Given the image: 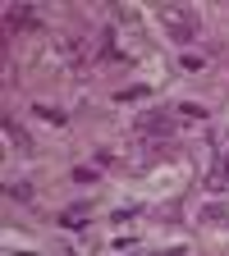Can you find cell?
<instances>
[{
	"label": "cell",
	"instance_id": "cell-1",
	"mask_svg": "<svg viewBox=\"0 0 229 256\" xmlns=\"http://www.w3.org/2000/svg\"><path fill=\"white\" fill-rule=\"evenodd\" d=\"M160 23H165V32L174 42H192V37H197V14L183 10V5H165V10H160Z\"/></svg>",
	"mask_w": 229,
	"mask_h": 256
},
{
	"label": "cell",
	"instance_id": "cell-2",
	"mask_svg": "<svg viewBox=\"0 0 229 256\" xmlns=\"http://www.w3.org/2000/svg\"><path fill=\"white\" fill-rule=\"evenodd\" d=\"M138 128H142V133L165 138V133H174V119H170L165 110H147V114H138Z\"/></svg>",
	"mask_w": 229,
	"mask_h": 256
}]
</instances>
